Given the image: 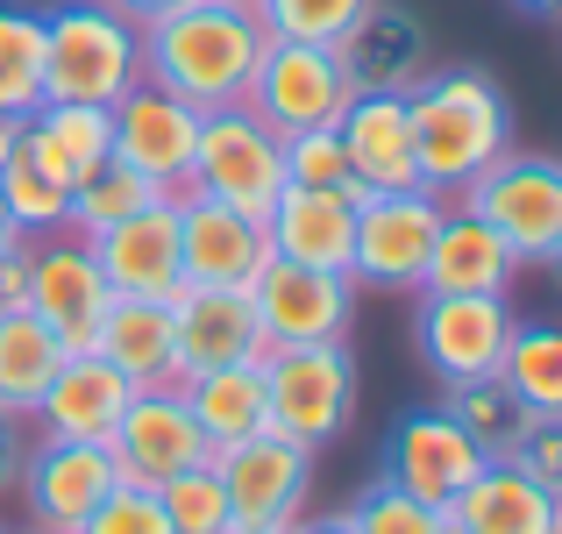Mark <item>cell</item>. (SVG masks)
<instances>
[{"label": "cell", "instance_id": "4fadbf2b", "mask_svg": "<svg viewBox=\"0 0 562 534\" xmlns=\"http://www.w3.org/2000/svg\"><path fill=\"white\" fill-rule=\"evenodd\" d=\"M108 129H114V151H108L114 165L150 178L157 192H186L192 143H200V108H192V100L165 93L157 79H136L108 108Z\"/></svg>", "mask_w": 562, "mask_h": 534}, {"label": "cell", "instance_id": "cb8c5ba5", "mask_svg": "<svg viewBox=\"0 0 562 534\" xmlns=\"http://www.w3.org/2000/svg\"><path fill=\"white\" fill-rule=\"evenodd\" d=\"M349 165H357L363 192H398V186H420V157H413V114L406 93H357L335 122Z\"/></svg>", "mask_w": 562, "mask_h": 534}, {"label": "cell", "instance_id": "ee69618b", "mask_svg": "<svg viewBox=\"0 0 562 534\" xmlns=\"http://www.w3.org/2000/svg\"><path fill=\"white\" fill-rule=\"evenodd\" d=\"M292 534H357V521H349V513H321V521L306 513V521L292 527Z\"/></svg>", "mask_w": 562, "mask_h": 534}, {"label": "cell", "instance_id": "ffe728a7", "mask_svg": "<svg viewBox=\"0 0 562 534\" xmlns=\"http://www.w3.org/2000/svg\"><path fill=\"white\" fill-rule=\"evenodd\" d=\"M128 399H136V385H128L100 349H86V356H65V364H57V378L43 385V399H36L29 421H36V435H50V442H108Z\"/></svg>", "mask_w": 562, "mask_h": 534}, {"label": "cell", "instance_id": "b9f144b4", "mask_svg": "<svg viewBox=\"0 0 562 534\" xmlns=\"http://www.w3.org/2000/svg\"><path fill=\"white\" fill-rule=\"evenodd\" d=\"M22 456H29V421H14V413H0V499L22 485Z\"/></svg>", "mask_w": 562, "mask_h": 534}, {"label": "cell", "instance_id": "7a4b0ae2", "mask_svg": "<svg viewBox=\"0 0 562 534\" xmlns=\"http://www.w3.org/2000/svg\"><path fill=\"white\" fill-rule=\"evenodd\" d=\"M263 43H271V29L249 8H235V0H186L179 14L143 29V79H157L165 93L214 114V108L249 100Z\"/></svg>", "mask_w": 562, "mask_h": 534}, {"label": "cell", "instance_id": "d590c367", "mask_svg": "<svg viewBox=\"0 0 562 534\" xmlns=\"http://www.w3.org/2000/svg\"><path fill=\"white\" fill-rule=\"evenodd\" d=\"M285 186H321V192L363 200V178H357V165H349V151H342L335 129H292L285 136Z\"/></svg>", "mask_w": 562, "mask_h": 534}, {"label": "cell", "instance_id": "484cf974", "mask_svg": "<svg viewBox=\"0 0 562 534\" xmlns=\"http://www.w3.org/2000/svg\"><path fill=\"white\" fill-rule=\"evenodd\" d=\"M179 392H186L192 421H200V435L214 442V456L271 427V399H263V364H221V370H200V378H179Z\"/></svg>", "mask_w": 562, "mask_h": 534}, {"label": "cell", "instance_id": "d4e9b609", "mask_svg": "<svg viewBox=\"0 0 562 534\" xmlns=\"http://www.w3.org/2000/svg\"><path fill=\"white\" fill-rule=\"evenodd\" d=\"M513 249L470 214L463 200L441 207V229H435V249H427V271H420V292H506L513 286Z\"/></svg>", "mask_w": 562, "mask_h": 534}, {"label": "cell", "instance_id": "c3c4849f", "mask_svg": "<svg viewBox=\"0 0 562 534\" xmlns=\"http://www.w3.org/2000/svg\"><path fill=\"white\" fill-rule=\"evenodd\" d=\"M8 136H14V122H0V151H8Z\"/></svg>", "mask_w": 562, "mask_h": 534}, {"label": "cell", "instance_id": "db71d44e", "mask_svg": "<svg viewBox=\"0 0 562 534\" xmlns=\"http://www.w3.org/2000/svg\"><path fill=\"white\" fill-rule=\"evenodd\" d=\"M29 534H43V527H29Z\"/></svg>", "mask_w": 562, "mask_h": 534}, {"label": "cell", "instance_id": "52a82bcc", "mask_svg": "<svg viewBox=\"0 0 562 534\" xmlns=\"http://www.w3.org/2000/svg\"><path fill=\"white\" fill-rule=\"evenodd\" d=\"M441 192L435 186H398L357 200V243H349V278L371 292H420L427 249L441 229Z\"/></svg>", "mask_w": 562, "mask_h": 534}, {"label": "cell", "instance_id": "5bb4252c", "mask_svg": "<svg viewBox=\"0 0 562 534\" xmlns=\"http://www.w3.org/2000/svg\"><path fill=\"white\" fill-rule=\"evenodd\" d=\"M108 456L128 485H165L192 464H214V442L200 435V421H192L179 385H143L122 407V421H114Z\"/></svg>", "mask_w": 562, "mask_h": 534}, {"label": "cell", "instance_id": "bcb514c9", "mask_svg": "<svg viewBox=\"0 0 562 534\" xmlns=\"http://www.w3.org/2000/svg\"><path fill=\"white\" fill-rule=\"evenodd\" d=\"M14 235H22V229H14V221H8V207H0V243H14Z\"/></svg>", "mask_w": 562, "mask_h": 534}, {"label": "cell", "instance_id": "d6986e66", "mask_svg": "<svg viewBox=\"0 0 562 534\" xmlns=\"http://www.w3.org/2000/svg\"><path fill=\"white\" fill-rule=\"evenodd\" d=\"M271 257L263 243V221L235 214V207L206 200V192H179V264L186 286H249L257 264Z\"/></svg>", "mask_w": 562, "mask_h": 534}, {"label": "cell", "instance_id": "ac0fdd59", "mask_svg": "<svg viewBox=\"0 0 562 534\" xmlns=\"http://www.w3.org/2000/svg\"><path fill=\"white\" fill-rule=\"evenodd\" d=\"M171 349H179V378L221 364H263V329L243 286H179L171 300Z\"/></svg>", "mask_w": 562, "mask_h": 534}, {"label": "cell", "instance_id": "30bf717a", "mask_svg": "<svg viewBox=\"0 0 562 534\" xmlns=\"http://www.w3.org/2000/svg\"><path fill=\"white\" fill-rule=\"evenodd\" d=\"M221 470V492H228L235 527H300L306 507H314V478H321V456L285 442L278 427L235 442V449L214 456Z\"/></svg>", "mask_w": 562, "mask_h": 534}, {"label": "cell", "instance_id": "1f68e13d", "mask_svg": "<svg viewBox=\"0 0 562 534\" xmlns=\"http://www.w3.org/2000/svg\"><path fill=\"white\" fill-rule=\"evenodd\" d=\"M498 385L527 413H562V321H513Z\"/></svg>", "mask_w": 562, "mask_h": 534}, {"label": "cell", "instance_id": "ba28073f", "mask_svg": "<svg viewBox=\"0 0 562 534\" xmlns=\"http://www.w3.org/2000/svg\"><path fill=\"white\" fill-rule=\"evenodd\" d=\"M349 100H357V79H349V65H342L335 43H285V36H271L263 57H257V79H249L243 108L263 114L278 136H292V129H335Z\"/></svg>", "mask_w": 562, "mask_h": 534}, {"label": "cell", "instance_id": "7bdbcfd3", "mask_svg": "<svg viewBox=\"0 0 562 534\" xmlns=\"http://www.w3.org/2000/svg\"><path fill=\"white\" fill-rule=\"evenodd\" d=\"M108 8H114V14H128L136 29H150V22H165V14H179L186 0H108Z\"/></svg>", "mask_w": 562, "mask_h": 534}, {"label": "cell", "instance_id": "8992f818", "mask_svg": "<svg viewBox=\"0 0 562 534\" xmlns=\"http://www.w3.org/2000/svg\"><path fill=\"white\" fill-rule=\"evenodd\" d=\"M186 186L221 200V207H235V214H249V221H263L271 200L285 192V136L263 114H249L243 100L200 114V143H192Z\"/></svg>", "mask_w": 562, "mask_h": 534}, {"label": "cell", "instance_id": "603a6c76", "mask_svg": "<svg viewBox=\"0 0 562 534\" xmlns=\"http://www.w3.org/2000/svg\"><path fill=\"white\" fill-rule=\"evenodd\" d=\"M449 521L463 534H555L562 499L535 478V470L513 464V456H492V464L449 499Z\"/></svg>", "mask_w": 562, "mask_h": 534}, {"label": "cell", "instance_id": "6da1fadb", "mask_svg": "<svg viewBox=\"0 0 562 534\" xmlns=\"http://www.w3.org/2000/svg\"><path fill=\"white\" fill-rule=\"evenodd\" d=\"M406 114H413L420 186H435L441 200H456L492 157L513 151V100L477 65H427L406 86Z\"/></svg>", "mask_w": 562, "mask_h": 534}, {"label": "cell", "instance_id": "f5cc1de1", "mask_svg": "<svg viewBox=\"0 0 562 534\" xmlns=\"http://www.w3.org/2000/svg\"><path fill=\"white\" fill-rule=\"evenodd\" d=\"M0 534H14V527H0Z\"/></svg>", "mask_w": 562, "mask_h": 534}, {"label": "cell", "instance_id": "f35d334b", "mask_svg": "<svg viewBox=\"0 0 562 534\" xmlns=\"http://www.w3.org/2000/svg\"><path fill=\"white\" fill-rule=\"evenodd\" d=\"M79 534H171V513H165V499H157V485H128L122 478L79 521Z\"/></svg>", "mask_w": 562, "mask_h": 534}, {"label": "cell", "instance_id": "7402d4cb", "mask_svg": "<svg viewBox=\"0 0 562 534\" xmlns=\"http://www.w3.org/2000/svg\"><path fill=\"white\" fill-rule=\"evenodd\" d=\"M263 243L285 264H314V271H349V243H357V200L321 186H285L263 214Z\"/></svg>", "mask_w": 562, "mask_h": 534}, {"label": "cell", "instance_id": "7c38bea8", "mask_svg": "<svg viewBox=\"0 0 562 534\" xmlns=\"http://www.w3.org/2000/svg\"><path fill=\"white\" fill-rule=\"evenodd\" d=\"M108 307H114V292H108V278H100L93 249H86L79 235H65V229L29 235V314L57 335V349L86 356L100 343Z\"/></svg>", "mask_w": 562, "mask_h": 534}, {"label": "cell", "instance_id": "4dcf8cb0", "mask_svg": "<svg viewBox=\"0 0 562 534\" xmlns=\"http://www.w3.org/2000/svg\"><path fill=\"white\" fill-rule=\"evenodd\" d=\"M43 100V8L0 0V122H29Z\"/></svg>", "mask_w": 562, "mask_h": 534}, {"label": "cell", "instance_id": "f6af8a7d", "mask_svg": "<svg viewBox=\"0 0 562 534\" xmlns=\"http://www.w3.org/2000/svg\"><path fill=\"white\" fill-rule=\"evenodd\" d=\"M520 14H535V22H562V0H513Z\"/></svg>", "mask_w": 562, "mask_h": 534}, {"label": "cell", "instance_id": "ab89813d", "mask_svg": "<svg viewBox=\"0 0 562 534\" xmlns=\"http://www.w3.org/2000/svg\"><path fill=\"white\" fill-rule=\"evenodd\" d=\"M513 464L535 470V478L562 499V413H535V421H527V435L513 442Z\"/></svg>", "mask_w": 562, "mask_h": 534}, {"label": "cell", "instance_id": "277c9868", "mask_svg": "<svg viewBox=\"0 0 562 534\" xmlns=\"http://www.w3.org/2000/svg\"><path fill=\"white\" fill-rule=\"evenodd\" d=\"M357 392H363V370L357 349L335 335V343H292L263 356V399H271V427L300 449H328V442L349 435L357 421Z\"/></svg>", "mask_w": 562, "mask_h": 534}, {"label": "cell", "instance_id": "8fae6325", "mask_svg": "<svg viewBox=\"0 0 562 534\" xmlns=\"http://www.w3.org/2000/svg\"><path fill=\"white\" fill-rule=\"evenodd\" d=\"M243 292H249V307H257L263 343L292 349V343H335V335H349L363 286L349 271H314V264L263 257Z\"/></svg>", "mask_w": 562, "mask_h": 534}, {"label": "cell", "instance_id": "4316f807", "mask_svg": "<svg viewBox=\"0 0 562 534\" xmlns=\"http://www.w3.org/2000/svg\"><path fill=\"white\" fill-rule=\"evenodd\" d=\"M100 356L128 385H179V349H171V300H114L100 321Z\"/></svg>", "mask_w": 562, "mask_h": 534}, {"label": "cell", "instance_id": "f546056e", "mask_svg": "<svg viewBox=\"0 0 562 534\" xmlns=\"http://www.w3.org/2000/svg\"><path fill=\"white\" fill-rule=\"evenodd\" d=\"M29 136H36V151L50 157L71 186H79L86 171H100V165H108V151H114L108 108H79V100H43V108L29 114Z\"/></svg>", "mask_w": 562, "mask_h": 534}, {"label": "cell", "instance_id": "44dd1931", "mask_svg": "<svg viewBox=\"0 0 562 534\" xmlns=\"http://www.w3.org/2000/svg\"><path fill=\"white\" fill-rule=\"evenodd\" d=\"M357 79V93H406L427 65H435V43H427V22L398 0H371V8L349 22V36L335 43Z\"/></svg>", "mask_w": 562, "mask_h": 534}, {"label": "cell", "instance_id": "60d3db41", "mask_svg": "<svg viewBox=\"0 0 562 534\" xmlns=\"http://www.w3.org/2000/svg\"><path fill=\"white\" fill-rule=\"evenodd\" d=\"M29 307V235L0 243V314H22Z\"/></svg>", "mask_w": 562, "mask_h": 534}, {"label": "cell", "instance_id": "9c48e42d", "mask_svg": "<svg viewBox=\"0 0 562 534\" xmlns=\"http://www.w3.org/2000/svg\"><path fill=\"white\" fill-rule=\"evenodd\" d=\"M506 343H513L506 292H420V307H413V349L441 385L498 378Z\"/></svg>", "mask_w": 562, "mask_h": 534}, {"label": "cell", "instance_id": "3957f363", "mask_svg": "<svg viewBox=\"0 0 562 534\" xmlns=\"http://www.w3.org/2000/svg\"><path fill=\"white\" fill-rule=\"evenodd\" d=\"M143 79V29L108 0H50L43 8V93L114 108Z\"/></svg>", "mask_w": 562, "mask_h": 534}, {"label": "cell", "instance_id": "11a10c76", "mask_svg": "<svg viewBox=\"0 0 562 534\" xmlns=\"http://www.w3.org/2000/svg\"><path fill=\"white\" fill-rule=\"evenodd\" d=\"M555 534H562V521H555Z\"/></svg>", "mask_w": 562, "mask_h": 534}, {"label": "cell", "instance_id": "d6a6232c", "mask_svg": "<svg viewBox=\"0 0 562 534\" xmlns=\"http://www.w3.org/2000/svg\"><path fill=\"white\" fill-rule=\"evenodd\" d=\"M157 200V186L150 178H136L128 165H100V171H86L79 186H71V207H65V235H79V243H93L100 229H114V221H128L136 207H150Z\"/></svg>", "mask_w": 562, "mask_h": 534}, {"label": "cell", "instance_id": "7dc6e473", "mask_svg": "<svg viewBox=\"0 0 562 534\" xmlns=\"http://www.w3.org/2000/svg\"><path fill=\"white\" fill-rule=\"evenodd\" d=\"M235 534H292V527H235Z\"/></svg>", "mask_w": 562, "mask_h": 534}, {"label": "cell", "instance_id": "f907efd6", "mask_svg": "<svg viewBox=\"0 0 562 534\" xmlns=\"http://www.w3.org/2000/svg\"><path fill=\"white\" fill-rule=\"evenodd\" d=\"M235 8H249V0H235ZM249 14H257V8H249Z\"/></svg>", "mask_w": 562, "mask_h": 534}, {"label": "cell", "instance_id": "2e32d148", "mask_svg": "<svg viewBox=\"0 0 562 534\" xmlns=\"http://www.w3.org/2000/svg\"><path fill=\"white\" fill-rule=\"evenodd\" d=\"M122 485L108 442H50V435H29L22 456V485L14 492L29 499V521L43 534H79V521L100 507V499Z\"/></svg>", "mask_w": 562, "mask_h": 534}, {"label": "cell", "instance_id": "74e56055", "mask_svg": "<svg viewBox=\"0 0 562 534\" xmlns=\"http://www.w3.org/2000/svg\"><path fill=\"white\" fill-rule=\"evenodd\" d=\"M257 22L285 43H342L349 22H357L371 0H249Z\"/></svg>", "mask_w": 562, "mask_h": 534}, {"label": "cell", "instance_id": "9a60e30c", "mask_svg": "<svg viewBox=\"0 0 562 534\" xmlns=\"http://www.w3.org/2000/svg\"><path fill=\"white\" fill-rule=\"evenodd\" d=\"M93 264L108 278L114 300H179L186 286V264H179V192H157L150 207H136L128 221L100 229Z\"/></svg>", "mask_w": 562, "mask_h": 534}, {"label": "cell", "instance_id": "e575fe53", "mask_svg": "<svg viewBox=\"0 0 562 534\" xmlns=\"http://www.w3.org/2000/svg\"><path fill=\"white\" fill-rule=\"evenodd\" d=\"M157 499L171 513V534H235V513H228V492H221L214 464H192L179 478H165Z\"/></svg>", "mask_w": 562, "mask_h": 534}, {"label": "cell", "instance_id": "e0dca14e", "mask_svg": "<svg viewBox=\"0 0 562 534\" xmlns=\"http://www.w3.org/2000/svg\"><path fill=\"white\" fill-rule=\"evenodd\" d=\"M484 464H492V456L463 435V421H456L449 407L406 413V421L392 427V442H384V478H392L398 492L427 499V507H449Z\"/></svg>", "mask_w": 562, "mask_h": 534}, {"label": "cell", "instance_id": "836d02e7", "mask_svg": "<svg viewBox=\"0 0 562 534\" xmlns=\"http://www.w3.org/2000/svg\"><path fill=\"white\" fill-rule=\"evenodd\" d=\"M441 407H449L456 421H463V435L477 442L484 456H513V442H520V435H527V421H535V413H527V407H520V399H513L498 378L449 385V399H441Z\"/></svg>", "mask_w": 562, "mask_h": 534}, {"label": "cell", "instance_id": "83f0119b", "mask_svg": "<svg viewBox=\"0 0 562 534\" xmlns=\"http://www.w3.org/2000/svg\"><path fill=\"white\" fill-rule=\"evenodd\" d=\"M0 207L22 235H57L65 229V207H71V178L36 151L29 122H14L8 151H0Z\"/></svg>", "mask_w": 562, "mask_h": 534}, {"label": "cell", "instance_id": "681fc988", "mask_svg": "<svg viewBox=\"0 0 562 534\" xmlns=\"http://www.w3.org/2000/svg\"><path fill=\"white\" fill-rule=\"evenodd\" d=\"M441 534H463V527H456V521H449V513H441Z\"/></svg>", "mask_w": 562, "mask_h": 534}, {"label": "cell", "instance_id": "f1b7e54d", "mask_svg": "<svg viewBox=\"0 0 562 534\" xmlns=\"http://www.w3.org/2000/svg\"><path fill=\"white\" fill-rule=\"evenodd\" d=\"M57 364H65V349H57V335L43 329L29 307L22 314H0V413L29 421L43 385L57 378Z\"/></svg>", "mask_w": 562, "mask_h": 534}, {"label": "cell", "instance_id": "5b68a950", "mask_svg": "<svg viewBox=\"0 0 562 534\" xmlns=\"http://www.w3.org/2000/svg\"><path fill=\"white\" fill-rule=\"evenodd\" d=\"M456 200L513 249V264H549L562 249V157L549 151H506L470 178Z\"/></svg>", "mask_w": 562, "mask_h": 534}, {"label": "cell", "instance_id": "816d5d0a", "mask_svg": "<svg viewBox=\"0 0 562 534\" xmlns=\"http://www.w3.org/2000/svg\"><path fill=\"white\" fill-rule=\"evenodd\" d=\"M555 271H562V249H555Z\"/></svg>", "mask_w": 562, "mask_h": 534}, {"label": "cell", "instance_id": "8d00e7d4", "mask_svg": "<svg viewBox=\"0 0 562 534\" xmlns=\"http://www.w3.org/2000/svg\"><path fill=\"white\" fill-rule=\"evenodd\" d=\"M342 513L357 521V534H441V513H449V507H427V499L398 492V485L378 470V478L363 485Z\"/></svg>", "mask_w": 562, "mask_h": 534}]
</instances>
